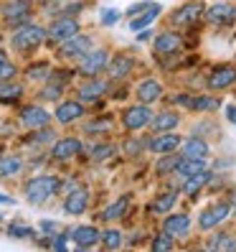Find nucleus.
<instances>
[{
	"mask_svg": "<svg viewBox=\"0 0 236 252\" xmlns=\"http://www.w3.org/2000/svg\"><path fill=\"white\" fill-rule=\"evenodd\" d=\"M61 191V179L53 173H41V176H31L23 184V196L28 204H46L49 199H53Z\"/></svg>",
	"mask_w": 236,
	"mask_h": 252,
	"instance_id": "1",
	"label": "nucleus"
},
{
	"mask_svg": "<svg viewBox=\"0 0 236 252\" xmlns=\"http://www.w3.org/2000/svg\"><path fill=\"white\" fill-rule=\"evenodd\" d=\"M43 43H46V28L33 23V21H26V23L16 26L10 33V46L18 54H31V51L41 49Z\"/></svg>",
	"mask_w": 236,
	"mask_h": 252,
	"instance_id": "2",
	"label": "nucleus"
},
{
	"mask_svg": "<svg viewBox=\"0 0 236 252\" xmlns=\"http://www.w3.org/2000/svg\"><path fill=\"white\" fill-rule=\"evenodd\" d=\"M231 214H234L231 201L229 199H218V201H213L211 206H206V209L198 214V229L201 232H211L216 227H224Z\"/></svg>",
	"mask_w": 236,
	"mask_h": 252,
	"instance_id": "3",
	"label": "nucleus"
},
{
	"mask_svg": "<svg viewBox=\"0 0 236 252\" xmlns=\"http://www.w3.org/2000/svg\"><path fill=\"white\" fill-rule=\"evenodd\" d=\"M109 56L112 54L107 49L92 46L81 59H77V74H79V77H99V74H105Z\"/></svg>",
	"mask_w": 236,
	"mask_h": 252,
	"instance_id": "4",
	"label": "nucleus"
},
{
	"mask_svg": "<svg viewBox=\"0 0 236 252\" xmlns=\"http://www.w3.org/2000/svg\"><path fill=\"white\" fill-rule=\"evenodd\" d=\"M203 10H206V3L203 0H185L183 5H178L173 13L168 23L173 28H188V26H196L201 18H203Z\"/></svg>",
	"mask_w": 236,
	"mask_h": 252,
	"instance_id": "5",
	"label": "nucleus"
},
{
	"mask_svg": "<svg viewBox=\"0 0 236 252\" xmlns=\"http://www.w3.org/2000/svg\"><path fill=\"white\" fill-rule=\"evenodd\" d=\"M31 16H33V0H5L0 5V18L10 28L31 21Z\"/></svg>",
	"mask_w": 236,
	"mask_h": 252,
	"instance_id": "6",
	"label": "nucleus"
},
{
	"mask_svg": "<svg viewBox=\"0 0 236 252\" xmlns=\"http://www.w3.org/2000/svg\"><path fill=\"white\" fill-rule=\"evenodd\" d=\"M153 107L150 105H142V102H135V105H130L125 112H122V117H120V123H122V127L127 130V132H140V130H145L147 125H150V120H153Z\"/></svg>",
	"mask_w": 236,
	"mask_h": 252,
	"instance_id": "7",
	"label": "nucleus"
},
{
	"mask_svg": "<svg viewBox=\"0 0 236 252\" xmlns=\"http://www.w3.org/2000/svg\"><path fill=\"white\" fill-rule=\"evenodd\" d=\"M81 31V26H79V21L77 18H71V16H56L53 21H51V26L46 28V41H51V43H64L66 38H71V36H77Z\"/></svg>",
	"mask_w": 236,
	"mask_h": 252,
	"instance_id": "8",
	"label": "nucleus"
},
{
	"mask_svg": "<svg viewBox=\"0 0 236 252\" xmlns=\"http://www.w3.org/2000/svg\"><path fill=\"white\" fill-rule=\"evenodd\" d=\"M181 49H183V36L178 31H173V28L160 31L153 38V56H157V59L175 56V54H181Z\"/></svg>",
	"mask_w": 236,
	"mask_h": 252,
	"instance_id": "9",
	"label": "nucleus"
},
{
	"mask_svg": "<svg viewBox=\"0 0 236 252\" xmlns=\"http://www.w3.org/2000/svg\"><path fill=\"white\" fill-rule=\"evenodd\" d=\"M234 84H236V66L234 64H218L206 77V90L209 92H224V90H231Z\"/></svg>",
	"mask_w": 236,
	"mask_h": 252,
	"instance_id": "10",
	"label": "nucleus"
},
{
	"mask_svg": "<svg viewBox=\"0 0 236 252\" xmlns=\"http://www.w3.org/2000/svg\"><path fill=\"white\" fill-rule=\"evenodd\" d=\"M203 18H206V23H211L216 28L234 26L236 23V5L229 3V0H218V3H213L203 10Z\"/></svg>",
	"mask_w": 236,
	"mask_h": 252,
	"instance_id": "11",
	"label": "nucleus"
},
{
	"mask_svg": "<svg viewBox=\"0 0 236 252\" xmlns=\"http://www.w3.org/2000/svg\"><path fill=\"white\" fill-rule=\"evenodd\" d=\"M163 224H160V229L168 232L173 240H185V237L190 234V229H193V219H190L188 214L183 212H168L163 214Z\"/></svg>",
	"mask_w": 236,
	"mask_h": 252,
	"instance_id": "12",
	"label": "nucleus"
},
{
	"mask_svg": "<svg viewBox=\"0 0 236 252\" xmlns=\"http://www.w3.org/2000/svg\"><path fill=\"white\" fill-rule=\"evenodd\" d=\"M183 135H178L175 130L168 132H153V138H147V153L153 156H163V153H175L181 148Z\"/></svg>",
	"mask_w": 236,
	"mask_h": 252,
	"instance_id": "13",
	"label": "nucleus"
},
{
	"mask_svg": "<svg viewBox=\"0 0 236 252\" xmlns=\"http://www.w3.org/2000/svg\"><path fill=\"white\" fill-rule=\"evenodd\" d=\"M94 46V38L92 36H86V33H77V36H71L66 38L64 43H58V56L61 59H71V62H77V59H81L86 51H89Z\"/></svg>",
	"mask_w": 236,
	"mask_h": 252,
	"instance_id": "14",
	"label": "nucleus"
},
{
	"mask_svg": "<svg viewBox=\"0 0 236 252\" xmlns=\"http://www.w3.org/2000/svg\"><path fill=\"white\" fill-rule=\"evenodd\" d=\"M135 66H137V59L132 54H112L105 71H107V77L112 82H122V79H127L130 74L135 71Z\"/></svg>",
	"mask_w": 236,
	"mask_h": 252,
	"instance_id": "15",
	"label": "nucleus"
},
{
	"mask_svg": "<svg viewBox=\"0 0 236 252\" xmlns=\"http://www.w3.org/2000/svg\"><path fill=\"white\" fill-rule=\"evenodd\" d=\"M107 92H109V84L105 79H99V77H84V82L79 84V90H77V99L84 102V105H94V102H99Z\"/></svg>",
	"mask_w": 236,
	"mask_h": 252,
	"instance_id": "16",
	"label": "nucleus"
},
{
	"mask_svg": "<svg viewBox=\"0 0 236 252\" xmlns=\"http://www.w3.org/2000/svg\"><path fill=\"white\" fill-rule=\"evenodd\" d=\"M81 151H84V143L79 138H74V135H66V138L53 140L51 158L58 160V163H66V160H74L77 156H81Z\"/></svg>",
	"mask_w": 236,
	"mask_h": 252,
	"instance_id": "17",
	"label": "nucleus"
},
{
	"mask_svg": "<svg viewBox=\"0 0 236 252\" xmlns=\"http://www.w3.org/2000/svg\"><path fill=\"white\" fill-rule=\"evenodd\" d=\"M84 115H86L84 102H79V99H66V102H58V105H56L53 120H56L58 125H74V123H79Z\"/></svg>",
	"mask_w": 236,
	"mask_h": 252,
	"instance_id": "18",
	"label": "nucleus"
},
{
	"mask_svg": "<svg viewBox=\"0 0 236 252\" xmlns=\"http://www.w3.org/2000/svg\"><path fill=\"white\" fill-rule=\"evenodd\" d=\"M89 189L86 186H71L66 191V199H64V212L69 217H79L89 209Z\"/></svg>",
	"mask_w": 236,
	"mask_h": 252,
	"instance_id": "19",
	"label": "nucleus"
},
{
	"mask_svg": "<svg viewBox=\"0 0 236 252\" xmlns=\"http://www.w3.org/2000/svg\"><path fill=\"white\" fill-rule=\"evenodd\" d=\"M163 94H165L163 82L155 79V77H147V79H142V82L135 87V99L142 102V105H150V107L155 105V102L163 99Z\"/></svg>",
	"mask_w": 236,
	"mask_h": 252,
	"instance_id": "20",
	"label": "nucleus"
},
{
	"mask_svg": "<svg viewBox=\"0 0 236 252\" xmlns=\"http://www.w3.org/2000/svg\"><path fill=\"white\" fill-rule=\"evenodd\" d=\"M99 227L94 224H79V227H74L69 229V242H74V247H79V250H92L99 245Z\"/></svg>",
	"mask_w": 236,
	"mask_h": 252,
	"instance_id": "21",
	"label": "nucleus"
},
{
	"mask_svg": "<svg viewBox=\"0 0 236 252\" xmlns=\"http://www.w3.org/2000/svg\"><path fill=\"white\" fill-rule=\"evenodd\" d=\"M51 120H53V115H51L46 107H41V105H26V107L21 110V123H23V127H28V130L46 127V125H51Z\"/></svg>",
	"mask_w": 236,
	"mask_h": 252,
	"instance_id": "22",
	"label": "nucleus"
},
{
	"mask_svg": "<svg viewBox=\"0 0 236 252\" xmlns=\"http://www.w3.org/2000/svg\"><path fill=\"white\" fill-rule=\"evenodd\" d=\"M209 252H236V234L226 232V229H211V234L206 237V245Z\"/></svg>",
	"mask_w": 236,
	"mask_h": 252,
	"instance_id": "23",
	"label": "nucleus"
},
{
	"mask_svg": "<svg viewBox=\"0 0 236 252\" xmlns=\"http://www.w3.org/2000/svg\"><path fill=\"white\" fill-rule=\"evenodd\" d=\"M178 153L183 158H203V160H209L211 158V145L206 143V138H201V135H190V138L181 140Z\"/></svg>",
	"mask_w": 236,
	"mask_h": 252,
	"instance_id": "24",
	"label": "nucleus"
},
{
	"mask_svg": "<svg viewBox=\"0 0 236 252\" xmlns=\"http://www.w3.org/2000/svg\"><path fill=\"white\" fill-rule=\"evenodd\" d=\"M213 181V171H209V168H206V171H201V173H196V176H190V179H185L183 184H181V194L183 196H188V199H198V194H201V191L206 189V186H209Z\"/></svg>",
	"mask_w": 236,
	"mask_h": 252,
	"instance_id": "25",
	"label": "nucleus"
},
{
	"mask_svg": "<svg viewBox=\"0 0 236 252\" xmlns=\"http://www.w3.org/2000/svg\"><path fill=\"white\" fill-rule=\"evenodd\" d=\"M178 125H181L178 110H160V112H153V120L147 127L153 132H168V130H178Z\"/></svg>",
	"mask_w": 236,
	"mask_h": 252,
	"instance_id": "26",
	"label": "nucleus"
},
{
	"mask_svg": "<svg viewBox=\"0 0 236 252\" xmlns=\"http://www.w3.org/2000/svg\"><path fill=\"white\" fill-rule=\"evenodd\" d=\"M178 199H181V191H178V189L160 191V194H155L153 201H150V212H153V214H168V212L175 209Z\"/></svg>",
	"mask_w": 236,
	"mask_h": 252,
	"instance_id": "27",
	"label": "nucleus"
},
{
	"mask_svg": "<svg viewBox=\"0 0 236 252\" xmlns=\"http://www.w3.org/2000/svg\"><path fill=\"white\" fill-rule=\"evenodd\" d=\"M130 206H132V196L130 194H122V196H117L105 212H102V221H120L127 217L130 212Z\"/></svg>",
	"mask_w": 236,
	"mask_h": 252,
	"instance_id": "28",
	"label": "nucleus"
},
{
	"mask_svg": "<svg viewBox=\"0 0 236 252\" xmlns=\"http://www.w3.org/2000/svg\"><path fill=\"white\" fill-rule=\"evenodd\" d=\"M206 168H209V160H203V158H183L181 156L173 176H178L181 181H185V179H190V176H196V173H201Z\"/></svg>",
	"mask_w": 236,
	"mask_h": 252,
	"instance_id": "29",
	"label": "nucleus"
},
{
	"mask_svg": "<svg viewBox=\"0 0 236 252\" xmlns=\"http://www.w3.org/2000/svg\"><path fill=\"white\" fill-rule=\"evenodd\" d=\"M160 13H163V5L155 3L153 8H147V10L137 13V16H132L130 18V31L137 33V31H142V28H150V23H155L160 18Z\"/></svg>",
	"mask_w": 236,
	"mask_h": 252,
	"instance_id": "30",
	"label": "nucleus"
},
{
	"mask_svg": "<svg viewBox=\"0 0 236 252\" xmlns=\"http://www.w3.org/2000/svg\"><path fill=\"white\" fill-rule=\"evenodd\" d=\"M218 107H221L218 94H190V107L188 110L209 115V112H216Z\"/></svg>",
	"mask_w": 236,
	"mask_h": 252,
	"instance_id": "31",
	"label": "nucleus"
},
{
	"mask_svg": "<svg viewBox=\"0 0 236 252\" xmlns=\"http://www.w3.org/2000/svg\"><path fill=\"white\" fill-rule=\"evenodd\" d=\"M23 166L26 163L21 156H13V153L0 156V179H16V176H21Z\"/></svg>",
	"mask_w": 236,
	"mask_h": 252,
	"instance_id": "32",
	"label": "nucleus"
},
{
	"mask_svg": "<svg viewBox=\"0 0 236 252\" xmlns=\"http://www.w3.org/2000/svg\"><path fill=\"white\" fill-rule=\"evenodd\" d=\"M178 160H181V153L178 151L157 156V160H155V176H157V179H168V176H173L175 173V166H178Z\"/></svg>",
	"mask_w": 236,
	"mask_h": 252,
	"instance_id": "33",
	"label": "nucleus"
},
{
	"mask_svg": "<svg viewBox=\"0 0 236 252\" xmlns=\"http://www.w3.org/2000/svg\"><path fill=\"white\" fill-rule=\"evenodd\" d=\"M99 245L105 247V250H120V247L125 245V234H122V229H117V227L102 229V232H99Z\"/></svg>",
	"mask_w": 236,
	"mask_h": 252,
	"instance_id": "34",
	"label": "nucleus"
},
{
	"mask_svg": "<svg viewBox=\"0 0 236 252\" xmlns=\"http://www.w3.org/2000/svg\"><path fill=\"white\" fill-rule=\"evenodd\" d=\"M21 97H23V84L21 82H16V79L0 82V102L10 105V102H18Z\"/></svg>",
	"mask_w": 236,
	"mask_h": 252,
	"instance_id": "35",
	"label": "nucleus"
},
{
	"mask_svg": "<svg viewBox=\"0 0 236 252\" xmlns=\"http://www.w3.org/2000/svg\"><path fill=\"white\" fill-rule=\"evenodd\" d=\"M145 151H147V138L145 135H135V138L130 135L122 143V153L127 158H140V156H145Z\"/></svg>",
	"mask_w": 236,
	"mask_h": 252,
	"instance_id": "36",
	"label": "nucleus"
},
{
	"mask_svg": "<svg viewBox=\"0 0 236 252\" xmlns=\"http://www.w3.org/2000/svg\"><path fill=\"white\" fill-rule=\"evenodd\" d=\"M86 153H89L92 160H109L117 153V145L114 143H94Z\"/></svg>",
	"mask_w": 236,
	"mask_h": 252,
	"instance_id": "37",
	"label": "nucleus"
},
{
	"mask_svg": "<svg viewBox=\"0 0 236 252\" xmlns=\"http://www.w3.org/2000/svg\"><path fill=\"white\" fill-rule=\"evenodd\" d=\"M150 250H155V252H170V250H175V240H173L168 232L160 229L150 240Z\"/></svg>",
	"mask_w": 236,
	"mask_h": 252,
	"instance_id": "38",
	"label": "nucleus"
},
{
	"mask_svg": "<svg viewBox=\"0 0 236 252\" xmlns=\"http://www.w3.org/2000/svg\"><path fill=\"white\" fill-rule=\"evenodd\" d=\"M8 237H13V240H33L36 229L33 227H26V224H18V221H13V224H8Z\"/></svg>",
	"mask_w": 236,
	"mask_h": 252,
	"instance_id": "39",
	"label": "nucleus"
},
{
	"mask_svg": "<svg viewBox=\"0 0 236 252\" xmlns=\"http://www.w3.org/2000/svg\"><path fill=\"white\" fill-rule=\"evenodd\" d=\"M49 74H51L49 62H36V64H28V69H26V77H28V79H33V82L46 79Z\"/></svg>",
	"mask_w": 236,
	"mask_h": 252,
	"instance_id": "40",
	"label": "nucleus"
},
{
	"mask_svg": "<svg viewBox=\"0 0 236 252\" xmlns=\"http://www.w3.org/2000/svg\"><path fill=\"white\" fill-rule=\"evenodd\" d=\"M120 18H122V10H117V8H102V13H99V23L102 26H117L120 23Z\"/></svg>",
	"mask_w": 236,
	"mask_h": 252,
	"instance_id": "41",
	"label": "nucleus"
},
{
	"mask_svg": "<svg viewBox=\"0 0 236 252\" xmlns=\"http://www.w3.org/2000/svg\"><path fill=\"white\" fill-rule=\"evenodd\" d=\"M109 130H112V120H109V117H102V120L86 125V132H94V135H99V132H102V135H107Z\"/></svg>",
	"mask_w": 236,
	"mask_h": 252,
	"instance_id": "42",
	"label": "nucleus"
},
{
	"mask_svg": "<svg viewBox=\"0 0 236 252\" xmlns=\"http://www.w3.org/2000/svg\"><path fill=\"white\" fill-rule=\"evenodd\" d=\"M16 74H18V66L13 64V62H0V82H8V79H16Z\"/></svg>",
	"mask_w": 236,
	"mask_h": 252,
	"instance_id": "43",
	"label": "nucleus"
},
{
	"mask_svg": "<svg viewBox=\"0 0 236 252\" xmlns=\"http://www.w3.org/2000/svg\"><path fill=\"white\" fill-rule=\"evenodd\" d=\"M153 5H155V0H140V3H132V5L125 10V16H127V18H132V16H137V13L147 10V8H153Z\"/></svg>",
	"mask_w": 236,
	"mask_h": 252,
	"instance_id": "44",
	"label": "nucleus"
},
{
	"mask_svg": "<svg viewBox=\"0 0 236 252\" xmlns=\"http://www.w3.org/2000/svg\"><path fill=\"white\" fill-rule=\"evenodd\" d=\"M81 8H84V3H66L64 8H58V16H71V18H77Z\"/></svg>",
	"mask_w": 236,
	"mask_h": 252,
	"instance_id": "45",
	"label": "nucleus"
},
{
	"mask_svg": "<svg viewBox=\"0 0 236 252\" xmlns=\"http://www.w3.org/2000/svg\"><path fill=\"white\" fill-rule=\"evenodd\" d=\"M170 105H178V107H190V92H181V94H175L170 97Z\"/></svg>",
	"mask_w": 236,
	"mask_h": 252,
	"instance_id": "46",
	"label": "nucleus"
},
{
	"mask_svg": "<svg viewBox=\"0 0 236 252\" xmlns=\"http://www.w3.org/2000/svg\"><path fill=\"white\" fill-rule=\"evenodd\" d=\"M38 227H41L43 232H46V237H53L56 232H61V224H56V221H46V219H43Z\"/></svg>",
	"mask_w": 236,
	"mask_h": 252,
	"instance_id": "47",
	"label": "nucleus"
},
{
	"mask_svg": "<svg viewBox=\"0 0 236 252\" xmlns=\"http://www.w3.org/2000/svg\"><path fill=\"white\" fill-rule=\"evenodd\" d=\"M226 120L236 125V105H226Z\"/></svg>",
	"mask_w": 236,
	"mask_h": 252,
	"instance_id": "48",
	"label": "nucleus"
},
{
	"mask_svg": "<svg viewBox=\"0 0 236 252\" xmlns=\"http://www.w3.org/2000/svg\"><path fill=\"white\" fill-rule=\"evenodd\" d=\"M0 204H16V199L8 196V194H0Z\"/></svg>",
	"mask_w": 236,
	"mask_h": 252,
	"instance_id": "49",
	"label": "nucleus"
},
{
	"mask_svg": "<svg viewBox=\"0 0 236 252\" xmlns=\"http://www.w3.org/2000/svg\"><path fill=\"white\" fill-rule=\"evenodd\" d=\"M229 201H231V206L236 209V189H231V199H229Z\"/></svg>",
	"mask_w": 236,
	"mask_h": 252,
	"instance_id": "50",
	"label": "nucleus"
},
{
	"mask_svg": "<svg viewBox=\"0 0 236 252\" xmlns=\"http://www.w3.org/2000/svg\"><path fill=\"white\" fill-rule=\"evenodd\" d=\"M5 59H8V56H5V51H3V49H0V62H5Z\"/></svg>",
	"mask_w": 236,
	"mask_h": 252,
	"instance_id": "51",
	"label": "nucleus"
},
{
	"mask_svg": "<svg viewBox=\"0 0 236 252\" xmlns=\"http://www.w3.org/2000/svg\"><path fill=\"white\" fill-rule=\"evenodd\" d=\"M0 43H3V33H0Z\"/></svg>",
	"mask_w": 236,
	"mask_h": 252,
	"instance_id": "52",
	"label": "nucleus"
},
{
	"mask_svg": "<svg viewBox=\"0 0 236 252\" xmlns=\"http://www.w3.org/2000/svg\"><path fill=\"white\" fill-rule=\"evenodd\" d=\"M0 221H3V214H0Z\"/></svg>",
	"mask_w": 236,
	"mask_h": 252,
	"instance_id": "53",
	"label": "nucleus"
}]
</instances>
